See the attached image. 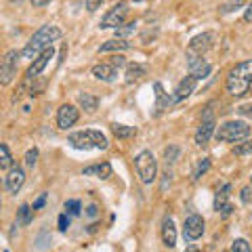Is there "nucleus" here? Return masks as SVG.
I'll return each instance as SVG.
<instances>
[{"label":"nucleus","mask_w":252,"mask_h":252,"mask_svg":"<svg viewBox=\"0 0 252 252\" xmlns=\"http://www.w3.org/2000/svg\"><path fill=\"white\" fill-rule=\"evenodd\" d=\"M162 240H164V246L166 248L177 246V229H175V223H172L170 217H166L162 223Z\"/></svg>","instance_id":"19"},{"label":"nucleus","mask_w":252,"mask_h":252,"mask_svg":"<svg viewBox=\"0 0 252 252\" xmlns=\"http://www.w3.org/2000/svg\"><path fill=\"white\" fill-rule=\"evenodd\" d=\"M78 109L74 105H61L59 107V112H57V126L61 130H67V128H72V126L78 122Z\"/></svg>","instance_id":"12"},{"label":"nucleus","mask_w":252,"mask_h":252,"mask_svg":"<svg viewBox=\"0 0 252 252\" xmlns=\"http://www.w3.org/2000/svg\"><path fill=\"white\" fill-rule=\"evenodd\" d=\"M212 132H215V118H212V109L206 107V112H204V118H202V124H200L198 132H195V143H198L200 147L208 145Z\"/></svg>","instance_id":"9"},{"label":"nucleus","mask_w":252,"mask_h":252,"mask_svg":"<svg viewBox=\"0 0 252 252\" xmlns=\"http://www.w3.org/2000/svg\"><path fill=\"white\" fill-rule=\"evenodd\" d=\"M210 168V160H208V158H202V162L198 164V166H195V172H193V179L195 181H198L202 175H206V170Z\"/></svg>","instance_id":"29"},{"label":"nucleus","mask_w":252,"mask_h":252,"mask_svg":"<svg viewBox=\"0 0 252 252\" xmlns=\"http://www.w3.org/2000/svg\"><path fill=\"white\" fill-rule=\"evenodd\" d=\"M250 193H252L250 187H244V189H242V202H244V204L250 202Z\"/></svg>","instance_id":"37"},{"label":"nucleus","mask_w":252,"mask_h":252,"mask_svg":"<svg viewBox=\"0 0 252 252\" xmlns=\"http://www.w3.org/2000/svg\"><path fill=\"white\" fill-rule=\"evenodd\" d=\"M154 91H156V114L166 112V109L172 105V101H175V99L168 97V93L164 91V86H162L160 82L154 84Z\"/></svg>","instance_id":"18"},{"label":"nucleus","mask_w":252,"mask_h":252,"mask_svg":"<svg viewBox=\"0 0 252 252\" xmlns=\"http://www.w3.org/2000/svg\"><path fill=\"white\" fill-rule=\"evenodd\" d=\"M238 112L242 114V116H250L252 118V105H244V107H240Z\"/></svg>","instance_id":"40"},{"label":"nucleus","mask_w":252,"mask_h":252,"mask_svg":"<svg viewBox=\"0 0 252 252\" xmlns=\"http://www.w3.org/2000/svg\"><path fill=\"white\" fill-rule=\"evenodd\" d=\"M212 40H215V34H210V32H204V34L195 36L191 42H189V49L187 53H193V55H204L210 46H212Z\"/></svg>","instance_id":"15"},{"label":"nucleus","mask_w":252,"mask_h":252,"mask_svg":"<svg viewBox=\"0 0 252 252\" xmlns=\"http://www.w3.org/2000/svg\"><path fill=\"white\" fill-rule=\"evenodd\" d=\"M137 32V23L132 21V23H124V26H120V28H116V32H114V36L118 38V40H128V38L132 36Z\"/></svg>","instance_id":"26"},{"label":"nucleus","mask_w":252,"mask_h":252,"mask_svg":"<svg viewBox=\"0 0 252 252\" xmlns=\"http://www.w3.org/2000/svg\"><path fill=\"white\" fill-rule=\"evenodd\" d=\"M147 74V67L145 65H141V63H128V65H126V84H132V82H139L141 78H143Z\"/></svg>","instance_id":"21"},{"label":"nucleus","mask_w":252,"mask_h":252,"mask_svg":"<svg viewBox=\"0 0 252 252\" xmlns=\"http://www.w3.org/2000/svg\"><path fill=\"white\" fill-rule=\"evenodd\" d=\"M19 55L17 51H6L2 61H0V84L6 86L11 84V80L17 74V61H19Z\"/></svg>","instance_id":"6"},{"label":"nucleus","mask_w":252,"mask_h":252,"mask_svg":"<svg viewBox=\"0 0 252 252\" xmlns=\"http://www.w3.org/2000/svg\"><path fill=\"white\" fill-rule=\"evenodd\" d=\"M244 19H246V21H252V2L248 4V9H246V13H244Z\"/></svg>","instance_id":"41"},{"label":"nucleus","mask_w":252,"mask_h":252,"mask_svg":"<svg viewBox=\"0 0 252 252\" xmlns=\"http://www.w3.org/2000/svg\"><path fill=\"white\" fill-rule=\"evenodd\" d=\"M69 145L76 147V149H84V152H89V149H107L109 141L107 137L103 135L101 130H78V132H72L69 135Z\"/></svg>","instance_id":"3"},{"label":"nucleus","mask_w":252,"mask_h":252,"mask_svg":"<svg viewBox=\"0 0 252 252\" xmlns=\"http://www.w3.org/2000/svg\"><path fill=\"white\" fill-rule=\"evenodd\" d=\"M30 2H32V4H34V6H36V9H42V6H46V4H49V2H51V0H30Z\"/></svg>","instance_id":"39"},{"label":"nucleus","mask_w":252,"mask_h":252,"mask_svg":"<svg viewBox=\"0 0 252 252\" xmlns=\"http://www.w3.org/2000/svg\"><path fill=\"white\" fill-rule=\"evenodd\" d=\"M82 175H84V177L107 179V177H112V166H109L107 162H103V164H93V166H86V168L82 170Z\"/></svg>","instance_id":"20"},{"label":"nucleus","mask_w":252,"mask_h":252,"mask_svg":"<svg viewBox=\"0 0 252 252\" xmlns=\"http://www.w3.org/2000/svg\"><path fill=\"white\" fill-rule=\"evenodd\" d=\"M109 63H112L114 67H118V69H120L122 65H126V59L122 57V55H114V57H112V61H109Z\"/></svg>","instance_id":"35"},{"label":"nucleus","mask_w":252,"mask_h":252,"mask_svg":"<svg viewBox=\"0 0 252 252\" xmlns=\"http://www.w3.org/2000/svg\"><path fill=\"white\" fill-rule=\"evenodd\" d=\"M202 233H204V219H202L200 215H189V217L185 219V225H183V235H185V240L193 242V240L202 238Z\"/></svg>","instance_id":"11"},{"label":"nucleus","mask_w":252,"mask_h":252,"mask_svg":"<svg viewBox=\"0 0 252 252\" xmlns=\"http://www.w3.org/2000/svg\"><path fill=\"white\" fill-rule=\"evenodd\" d=\"M130 49V42L128 40H118V38H114V40L105 42L103 46L99 49V53H112V51H126Z\"/></svg>","instance_id":"24"},{"label":"nucleus","mask_w":252,"mask_h":252,"mask_svg":"<svg viewBox=\"0 0 252 252\" xmlns=\"http://www.w3.org/2000/svg\"><path fill=\"white\" fill-rule=\"evenodd\" d=\"M187 252H200V250L195 248V246H189V248H187Z\"/></svg>","instance_id":"43"},{"label":"nucleus","mask_w":252,"mask_h":252,"mask_svg":"<svg viewBox=\"0 0 252 252\" xmlns=\"http://www.w3.org/2000/svg\"><path fill=\"white\" fill-rule=\"evenodd\" d=\"M231 252H250V244L246 242V240H235L233 244H231Z\"/></svg>","instance_id":"32"},{"label":"nucleus","mask_w":252,"mask_h":252,"mask_svg":"<svg viewBox=\"0 0 252 252\" xmlns=\"http://www.w3.org/2000/svg\"><path fill=\"white\" fill-rule=\"evenodd\" d=\"M78 103H80L86 112H94V109L99 107V99L93 97L91 93H80L78 94Z\"/></svg>","instance_id":"23"},{"label":"nucleus","mask_w":252,"mask_h":252,"mask_svg":"<svg viewBox=\"0 0 252 252\" xmlns=\"http://www.w3.org/2000/svg\"><path fill=\"white\" fill-rule=\"evenodd\" d=\"M53 55H55L53 46H49V49H46L42 55H38V57L34 59V63H32V65L28 67V72H26V84L32 82V80H36V78L44 72V67L49 65V61L53 59Z\"/></svg>","instance_id":"10"},{"label":"nucleus","mask_w":252,"mask_h":252,"mask_svg":"<svg viewBox=\"0 0 252 252\" xmlns=\"http://www.w3.org/2000/svg\"><path fill=\"white\" fill-rule=\"evenodd\" d=\"M59 38H61V30L57 26H51V23L49 26H42L34 36L30 38L26 49L21 51V57L23 59H36L38 55H42L55 40H59Z\"/></svg>","instance_id":"1"},{"label":"nucleus","mask_w":252,"mask_h":252,"mask_svg":"<svg viewBox=\"0 0 252 252\" xmlns=\"http://www.w3.org/2000/svg\"><path fill=\"white\" fill-rule=\"evenodd\" d=\"M101 2L103 0H86V11H91V13H94L101 6Z\"/></svg>","instance_id":"36"},{"label":"nucleus","mask_w":252,"mask_h":252,"mask_svg":"<svg viewBox=\"0 0 252 252\" xmlns=\"http://www.w3.org/2000/svg\"><path fill=\"white\" fill-rule=\"evenodd\" d=\"M135 168H137V175L139 179L143 181L145 185L154 183L156 177H158V162L152 152H147V149H143L137 158H135Z\"/></svg>","instance_id":"5"},{"label":"nucleus","mask_w":252,"mask_h":252,"mask_svg":"<svg viewBox=\"0 0 252 252\" xmlns=\"http://www.w3.org/2000/svg\"><path fill=\"white\" fill-rule=\"evenodd\" d=\"M233 154L235 156H248V154H252V141H244V143L235 145L233 147Z\"/></svg>","instance_id":"30"},{"label":"nucleus","mask_w":252,"mask_h":252,"mask_svg":"<svg viewBox=\"0 0 252 252\" xmlns=\"http://www.w3.org/2000/svg\"><path fill=\"white\" fill-rule=\"evenodd\" d=\"M86 215H89V217H97V206H94V204H93V206H89V208H86Z\"/></svg>","instance_id":"42"},{"label":"nucleus","mask_w":252,"mask_h":252,"mask_svg":"<svg viewBox=\"0 0 252 252\" xmlns=\"http://www.w3.org/2000/svg\"><path fill=\"white\" fill-rule=\"evenodd\" d=\"M36 162H38V149L32 147V149H28V154H26V166L28 168H34Z\"/></svg>","instance_id":"31"},{"label":"nucleus","mask_w":252,"mask_h":252,"mask_svg":"<svg viewBox=\"0 0 252 252\" xmlns=\"http://www.w3.org/2000/svg\"><path fill=\"white\" fill-rule=\"evenodd\" d=\"M59 231H67V227H69V217H67V212H63V215H59Z\"/></svg>","instance_id":"34"},{"label":"nucleus","mask_w":252,"mask_h":252,"mask_svg":"<svg viewBox=\"0 0 252 252\" xmlns=\"http://www.w3.org/2000/svg\"><path fill=\"white\" fill-rule=\"evenodd\" d=\"M0 166H2V170L13 168V156H11V149L6 143L0 145Z\"/></svg>","instance_id":"27"},{"label":"nucleus","mask_w":252,"mask_h":252,"mask_svg":"<svg viewBox=\"0 0 252 252\" xmlns=\"http://www.w3.org/2000/svg\"><path fill=\"white\" fill-rule=\"evenodd\" d=\"M248 132H250V126L246 122L229 120V122H225V124L219 126L217 132H215V137H217V141H223V143H238V141L248 137Z\"/></svg>","instance_id":"4"},{"label":"nucleus","mask_w":252,"mask_h":252,"mask_svg":"<svg viewBox=\"0 0 252 252\" xmlns=\"http://www.w3.org/2000/svg\"><path fill=\"white\" fill-rule=\"evenodd\" d=\"M80 210H82V206H80L78 200H67L65 202V212H69V215H80Z\"/></svg>","instance_id":"33"},{"label":"nucleus","mask_w":252,"mask_h":252,"mask_svg":"<svg viewBox=\"0 0 252 252\" xmlns=\"http://www.w3.org/2000/svg\"><path fill=\"white\" fill-rule=\"evenodd\" d=\"M132 2H145V0H132Z\"/></svg>","instance_id":"44"},{"label":"nucleus","mask_w":252,"mask_h":252,"mask_svg":"<svg viewBox=\"0 0 252 252\" xmlns=\"http://www.w3.org/2000/svg\"><path fill=\"white\" fill-rule=\"evenodd\" d=\"M187 67H189V76H193L195 80H202V78H206L212 72L210 63L204 59V55H193V53H187Z\"/></svg>","instance_id":"8"},{"label":"nucleus","mask_w":252,"mask_h":252,"mask_svg":"<svg viewBox=\"0 0 252 252\" xmlns=\"http://www.w3.org/2000/svg\"><path fill=\"white\" fill-rule=\"evenodd\" d=\"M26 183V172H23L19 166H13L4 177V187L9 193H19V189Z\"/></svg>","instance_id":"13"},{"label":"nucleus","mask_w":252,"mask_h":252,"mask_svg":"<svg viewBox=\"0 0 252 252\" xmlns=\"http://www.w3.org/2000/svg\"><path fill=\"white\" fill-rule=\"evenodd\" d=\"M112 132H114L118 139H130V137L137 135V128H135V126H126V124L114 122V124H112Z\"/></svg>","instance_id":"22"},{"label":"nucleus","mask_w":252,"mask_h":252,"mask_svg":"<svg viewBox=\"0 0 252 252\" xmlns=\"http://www.w3.org/2000/svg\"><path fill=\"white\" fill-rule=\"evenodd\" d=\"M44 202H46V195L42 193V195H40V198H38V200L34 202V206H32V208H34V210H40V208L44 206Z\"/></svg>","instance_id":"38"},{"label":"nucleus","mask_w":252,"mask_h":252,"mask_svg":"<svg viewBox=\"0 0 252 252\" xmlns=\"http://www.w3.org/2000/svg\"><path fill=\"white\" fill-rule=\"evenodd\" d=\"M195 82H198V80H195L193 76H185L183 80H181V82L177 84V89H175V97H172V99H175V103H181V101H185V99L189 97V94H191V93L195 91Z\"/></svg>","instance_id":"16"},{"label":"nucleus","mask_w":252,"mask_h":252,"mask_svg":"<svg viewBox=\"0 0 252 252\" xmlns=\"http://www.w3.org/2000/svg\"><path fill=\"white\" fill-rule=\"evenodd\" d=\"M179 152L181 149L177 145H170L166 152H164V158H166V166H172V164L177 162V158H179Z\"/></svg>","instance_id":"28"},{"label":"nucleus","mask_w":252,"mask_h":252,"mask_svg":"<svg viewBox=\"0 0 252 252\" xmlns=\"http://www.w3.org/2000/svg\"><path fill=\"white\" fill-rule=\"evenodd\" d=\"M91 72L101 82H114L118 78V67H114L112 63H101V65H94Z\"/></svg>","instance_id":"17"},{"label":"nucleus","mask_w":252,"mask_h":252,"mask_svg":"<svg viewBox=\"0 0 252 252\" xmlns=\"http://www.w3.org/2000/svg\"><path fill=\"white\" fill-rule=\"evenodd\" d=\"M32 215H34V208H30L28 204H23V206L17 210V219H15V227H23L28 225L32 220Z\"/></svg>","instance_id":"25"},{"label":"nucleus","mask_w":252,"mask_h":252,"mask_svg":"<svg viewBox=\"0 0 252 252\" xmlns=\"http://www.w3.org/2000/svg\"><path fill=\"white\" fill-rule=\"evenodd\" d=\"M229 193H231V185L225 183L223 187L217 191V198H215V208L220 210V215L223 217H229L231 215V204H229Z\"/></svg>","instance_id":"14"},{"label":"nucleus","mask_w":252,"mask_h":252,"mask_svg":"<svg viewBox=\"0 0 252 252\" xmlns=\"http://www.w3.org/2000/svg\"><path fill=\"white\" fill-rule=\"evenodd\" d=\"M250 187H252V177H250Z\"/></svg>","instance_id":"45"},{"label":"nucleus","mask_w":252,"mask_h":252,"mask_svg":"<svg viewBox=\"0 0 252 252\" xmlns=\"http://www.w3.org/2000/svg\"><path fill=\"white\" fill-rule=\"evenodd\" d=\"M225 86H227V93H229L231 97H235V99L244 97L252 86V59L238 63V65L229 72V76H227Z\"/></svg>","instance_id":"2"},{"label":"nucleus","mask_w":252,"mask_h":252,"mask_svg":"<svg viewBox=\"0 0 252 252\" xmlns=\"http://www.w3.org/2000/svg\"><path fill=\"white\" fill-rule=\"evenodd\" d=\"M126 17H128V4H126V2H118V4H114L112 9L107 11L105 17L101 19V28H103V30L114 28L116 30V28L124 26Z\"/></svg>","instance_id":"7"}]
</instances>
